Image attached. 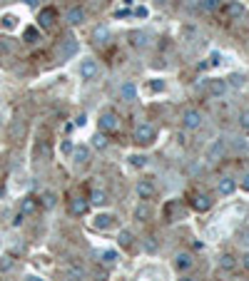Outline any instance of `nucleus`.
<instances>
[{"instance_id":"obj_15","label":"nucleus","mask_w":249,"mask_h":281,"mask_svg":"<svg viewBox=\"0 0 249 281\" xmlns=\"http://www.w3.org/2000/svg\"><path fill=\"white\" fill-rule=\"evenodd\" d=\"M207 90H209L212 97H224V92L229 90V85H227V80H209Z\"/></svg>"},{"instance_id":"obj_39","label":"nucleus","mask_w":249,"mask_h":281,"mask_svg":"<svg viewBox=\"0 0 249 281\" xmlns=\"http://www.w3.org/2000/svg\"><path fill=\"white\" fill-rule=\"evenodd\" d=\"M217 5H219V0H202V8L204 10H214Z\"/></svg>"},{"instance_id":"obj_18","label":"nucleus","mask_w":249,"mask_h":281,"mask_svg":"<svg viewBox=\"0 0 249 281\" xmlns=\"http://www.w3.org/2000/svg\"><path fill=\"white\" fill-rule=\"evenodd\" d=\"M112 224H115V216H112V214H97V216L92 219V226H95V229H100V231L110 229Z\"/></svg>"},{"instance_id":"obj_20","label":"nucleus","mask_w":249,"mask_h":281,"mask_svg":"<svg viewBox=\"0 0 249 281\" xmlns=\"http://www.w3.org/2000/svg\"><path fill=\"white\" fill-rule=\"evenodd\" d=\"M224 15H227V18H232V20H239V18L244 15L242 3H227V5H224Z\"/></svg>"},{"instance_id":"obj_28","label":"nucleus","mask_w":249,"mask_h":281,"mask_svg":"<svg viewBox=\"0 0 249 281\" xmlns=\"http://www.w3.org/2000/svg\"><path fill=\"white\" fill-rule=\"evenodd\" d=\"M130 38H132V45L135 48H145L147 45V33H132Z\"/></svg>"},{"instance_id":"obj_46","label":"nucleus","mask_w":249,"mask_h":281,"mask_svg":"<svg viewBox=\"0 0 249 281\" xmlns=\"http://www.w3.org/2000/svg\"><path fill=\"white\" fill-rule=\"evenodd\" d=\"M135 13H137V15H140V18H147V8H137V10H135Z\"/></svg>"},{"instance_id":"obj_12","label":"nucleus","mask_w":249,"mask_h":281,"mask_svg":"<svg viewBox=\"0 0 249 281\" xmlns=\"http://www.w3.org/2000/svg\"><path fill=\"white\" fill-rule=\"evenodd\" d=\"M40 209V202H38V197H23L20 199V214H25V216H30V214H35Z\"/></svg>"},{"instance_id":"obj_43","label":"nucleus","mask_w":249,"mask_h":281,"mask_svg":"<svg viewBox=\"0 0 249 281\" xmlns=\"http://www.w3.org/2000/svg\"><path fill=\"white\" fill-rule=\"evenodd\" d=\"M85 122H87V115H78V117H75V125H80V127H83Z\"/></svg>"},{"instance_id":"obj_48","label":"nucleus","mask_w":249,"mask_h":281,"mask_svg":"<svg viewBox=\"0 0 249 281\" xmlns=\"http://www.w3.org/2000/svg\"><path fill=\"white\" fill-rule=\"evenodd\" d=\"M219 60H222V55H219V53H214V55H212V65H217Z\"/></svg>"},{"instance_id":"obj_4","label":"nucleus","mask_w":249,"mask_h":281,"mask_svg":"<svg viewBox=\"0 0 249 281\" xmlns=\"http://www.w3.org/2000/svg\"><path fill=\"white\" fill-rule=\"evenodd\" d=\"M227 154V140L224 137H217L212 144H209V149H207V159L209 162H217V159H222Z\"/></svg>"},{"instance_id":"obj_47","label":"nucleus","mask_w":249,"mask_h":281,"mask_svg":"<svg viewBox=\"0 0 249 281\" xmlns=\"http://www.w3.org/2000/svg\"><path fill=\"white\" fill-rule=\"evenodd\" d=\"M192 246H194V249H197V251H202V249H204V244H202V241H199V239H197V241H192Z\"/></svg>"},{"instance_id":"obj_41","label":"nucleus","mask_w":249,"mask_h":281,"mask_svg":"<svg viewBox=\"0 0 249 281\" xmlns=\"http://www.w3.org/2000/svg\"><path fill=\"white\" fill-rule=\"evenodd\" d=\"M23 219H25V214H20V211H18V214H15V219H13V226H20V224H23Z\"/></svg>"},{"instance_id":"obj_37","label":"nucleus","mask_w":249,"mask_h":281,"mask_svg":"<svg viewBox=\"0 0 249 281\" xmlns=\"http://www.w3.org/2000/svg\"><path fill=\"white\" fill-rule=\"evenodd\" d=\"M150 90H152V92H162V90H165V82H162V80H152V82H150Z\"/></svg>"},{"instance_id":"obj_1","label":"nucleus","mask_w":249,"mask_h":281,"mask_svg":"<svg viewBox=\"0 0 249 281\" xmlns=\"http://www.w3.org/2000/svg\"><path fill=\"white\" fill-rule=\"evenodd\" d=\"M202 125H204V115H202L197 107H187V110L182 112V127H184V130L192 132V130H199Z\"/></svg>"},{"instance_id":"obj_27","label":"nucleus","mask_w":249,"mask_h":281,"mask_svg":"<svg viewBox=\"0 0 249 281\" xmlns=\"http://www.w3.org/2000/svg\"><path fill=\"white\" fill-rule=\"evenodd\" d=\"M107 38H110V30H107V28H97V30H95V43H97V45H105Z\"/></svg>"},{"instance_id":"obj_40","label":"nucleus","mask_w":249,"mask_h":281,"mask_svg":"<svg viewBox=\"0 0 249 281\" xmlns=\"http://www.w3.org/2000/svg\"><path fill=\"white\" fill-rule=\"evenodd\" d=\"M239 187H242L244 192H249V172H247V174L242 177V182H239Z\"/></svg>"},{"instance_id":"obj_6","label":"nucleus","mask_w":249,"mask_h":281,"mask_svg":"<svg viewBox=\"0 0 249 281\" xmlns=\"http://www.w3.org/2000/svg\"><path fill=\"white\" fill-rule=\"evenodd\" d=\"M97 70H100L97 63H95L92 58H85V60L80 63V70H78V72H80V80H92V77L97 75Z\"/></svg>"},{"instance_id":"obj_31","label":"nucleus","mask_w":249,"mask_h":281,"mask_svg":"<svg viewBox=\"0 0 249 281\" xmlns=\"http://www.w3.org/2000/svg\"><path fill=\"white\" fill-rule=\"evenodd\" d=\"M227 85H229V87H234V90H239V87H244V75H229V80H227Z\"/></svg>"},{"instance_id":"obj_13","label":"nucleus","mask_w":249,"mask_h":281,"mask_svg":"<svg viewBox=\"0 0 249 281\" xmlns=\"http://www.w3.org/2000/svg\"><path fill=\"white\" fill-rule=\"evenodd\" d=\"M87 207H90V199H85V197H73L70 199V214L73 216H83L87 211Z\"/></svg>"},{"instance_id":"obj_16","label":"nucleus","mask_w":249,"mask_h":281,"mask_svg":"<svg viewBox=\"0 0 249 281\" xmlns=\"http://www.w3.org/2000/svg\"><path fill=\"white\" fill-rule=\"evenodd\" d=\"M234 269H237V256H234V254H229V251H227V254H222V256H219V271L232 274Z\"/></svg>"},{"instance_id":"obj_44","label":"nucleus","mask_w":249,"mask_h":281,"mask_svg":"<svg viewBox=\"0 0 249 281\" xmlns=\"http://www.w3.org/2000/svg\"><path fill=\"white\" fill-rule=\"evenodd\" d=\"M73 149H75V147H73L70 142H63V152H65V154H73Z\"/></svg>"},{"instance_id":"obj_35","label":"nucleus","mask_w":249,"mask_h":281,"mask_svg":"<svg viewBox=\"0 0 249 281\" xmlns=\"http://www.w3.org/2000/svg\"><path fill=\"white\" fill-rule=\"evenodd\" d=\"M23 38H25V43H38V28H28Z\"/></svg>"},{"instance_id":"obj_14","label":"nucleus","mask_w":249,"mask_h":281,"mask_svg":"<svg viewBox=\"0 0 249 281\" xmlns=\"http://www.w3.org/2000/svg\"><path fill=\"white\" fill-rule=\"evenodd\" d=\"M217 192H219V197H229V194L237 192V182L232 177H222L219 184H217Z\"/></svg>"},{"instance_id":"obj_33","label":"nucleus","mask_w":249,"mask_h":281,"mask_svg":"<svg viewBox=\"0 0 249 281\" xmlns=\"http://www.w3.org/2000/svg\"><path fill=\"white\" fill-rule=\"evenodd\" d=\"M130 164H132V167H140V169H142V167L147 164V157H145V154H132V157H130Z\"/></svg>"},{"instance_id":"obj_50","label":"nucleus","mask_w":249,"mask_h":281,"mask_svg":"<svg viewBox=\"0 0 249 281\" xmlns=\"http://www.w3.org/2000/svg\"><path fill=\"white\" fill-rule=\"evenodd\" d=\"M179 281H189V279H187V276H184V279H179Z\"/></svg>"},{"instance_id":"obj_49","label":"nucleus","mask_w":249,"mask_h":281,"mask_svg":"<svg viewBox=\"0 0 249 281\" xmlns=\"http://www.w3.org/2000/svg\"><path fill=\"white\" fill-rule=\"evenodd\" d=\"M23 3H25V5H30V8H35V5H38V0H23Z\"/></svg>"},{"instance_id":"obj_19","label":"nucleus","mask_w":249,"mask_h":281,"mask_svg":"<svg viewBox=\"0 0 249 281\" xmlns=\"http://www.w3.org/2000/svg\"><path fill=\"white\" fill-rule=\"evenodd\" d=\"M73 162H75L78 167L87 164V162H90V149H87V147H75V149H73Z\"/></svg>"},{"instance_id":"obj_30","label":"nucleus","mask_w":249,"mask_h":281,"mask_svg":"<svg viewBox=\"0 0 249 281\" xmlns=\"http://www.w3.org/2000/svg\"><path fill=\"white\" fill-rule=\"evenodd\" d=\"M0 25H3L5 30H13L18 25V18L15 15H3V18H0Z\"/></svg>"},{"instance_id":"obj_32","label":"nucleus","mask_w":249,"mask_h":281,"mask_svg":"<svg viewBox=\"0 0 249 281\" xmlns=\"http://www.w3.org/2000/svg\"><path fill=\"white\" fill-rule=\"evenodd\" d=\"M38 154H40L43 159H50V157H53V147H50V142H43V144L38 147Z\"/></svg>"},{"instance_id":"obj_25","label":"nucleus","mask_w":249,"mask_h":281,"mask_svg":"<svg viewBox=\"0 0 249 281\" xmlns=\"http://www.w3.org/2000/svg\"><path fill=\"white\" fill-rule=\"evenodd\" d=\"M90 202H92V204H107V192L95 189V192L90 194Z\"/></svg>"},{"instance_id":"obj_29","label":"nucleus","mask_w":249,"mask_h":281,"mask_svg":"<svg viewBox=\"0 0 249 281\" xmlns=\"http://www.w3.org/2000/svg\"><path fill=\"white\" fill-rule=\"evenodd\" d=\"M92 147H95V149H105V147H107V137H105V132H97V135L92 137Z\"/></svg>"},{"instance_id":"obj_36","label":"nucleus","mask_w":249,"mask_h":281,"mask_svg":"<svg viewBox=\"0 0 249 281\" xmlns=\"http://www.w3.org/2000/svg\"><path fill=\"white\" fill-rule=\"evenodd\" d=\"M13 269V259L10 256H0V271H10Z\"/></svg>"},{"instance_id":"obj_38","label":"nucleus","mask_w":249,"mask_h":281,"mask_svg":"<svg viewBox=\"0 0 249 281\" xmlns=\"http://www.w3.org/2000/svg\"><path fill=\"white\" fill-rule=\"evenodd\" d=\"M237 236H239V241H244V244H249V226H242Z\"/></svg>"},{"instance_id":"obj_22","label":"nucleus","mask_w":249,"mask_h":281,"mask_svg":"<svg viewBox=\"0 0 249 281\" xmlns=\"http://www.w3.org/2000/svg\"><path fill=\"white\" fill-rule=\"evenodd\" d=\"M45 209H53L55 207V202H58V197H55V192H43V197L38 199Z\"/></svg>"},{"instance_id":"obj_5","label":"nucleus","mask_w":249,"mask_h":281,"mask_svg":"<svg viewBox=\"0 0 249 281\" xmlns=\"http://www.w3.org/2000/svg\"><path fill=\"white\" fill-rule=\"evenodd\" d=\"M78 50H80V45H78V40L70 35V38L63 40V45H60V50H58V58H60V60H70V58H75Z\"/></svg>"},{"instance_id":"obj_26","label":"nucleus","mask_w":249,"mask_h":281,"mask_svg":"<svg viewBox=\"0 0 249 281\" xmlns=\"http://www.w3.org/2000/svg\"><path fill=\"white\" fill-rule=\"evenodd\" d=\"M237 122H239V130L242 132H249V110H242L239 117H237Z\"/></svg>"},{"instance_id":"obj_17","label":"nucleus","mask_w":249,"mask_h":281,"mask_svg":"<svg viewBox=\"0 0 249 281\" xmlns=\"http://www.w3.org/2000/svg\"><path fill=\"white\" fill-rule=\"evenodd\" d=\"M120 100H125V102H135V100H137V87H135L132 82L120 85Z\"/></svg>"},{"instance_id":"obj_24","label":"nucleus","mask_w":249,"mask_h":281,"mask_svg":"<svg viewBox=\"0 0 249 281\" xmlns=\"http://www.w3.org/2000/svg\"><path fill=\"white\" fill-rule=\"evenodd\" d=\"M68 274H70V279H83V276H85V269H83L80 264L70 261V264H68Z\"/></svg>"},{"instance_id":"obj_23","label":"nucleus","mask_w":249,"mask_h":281,"mask_svg":"<svg viewBox=\"0 0 249 281\" xmlns=\"http://www.w3.org/2000/svg\"><path fill=\"white\" fill-rule=\"evenodd\" d=\"M117 239H120V246H122V249H130V246H132V241H135V236H132V231H130V229H122Z\"/></svg>"},{"instance_id":"obj_2","label":"nucleus","mask_w":249,"mask_h":281,"mask_svg":"<svg viewBox=\"0 0 249 281\" xmlns=\"http://www.w3.org/2000/svg\"><path fill=\"white\" fill-rule=\"evenodd\" d=\"M97 130L100 132H117L120 130V115L112 110H105L97 120Z\"/></svg>"},{"instance_id":"obj_42","label":"nucleus","mask_w":249,"mask_h":281,"mask_svg":"<svg viewBox=\"0 0 249 281\" xmlns=\"http://www.w3.org/2000/svg\"><path fill=\"white\" fill-rule=\"evenodd\" d=\"M239 259H242V266H244V269L249 271V251H247V254H242Z\"/></svg>"},{"instance_id":"obj_10","label":"nucleus","mask_w":249,"mask_h":281,"mask_svg":"<svg viewBox=\"0 0 249 281\" xmlns=\"http://www.w3.org/2000/svg\"><path fill=\"white\" fill-rule=\"evenodd\" d=\"M38 20H40V28H43V30H50V28L55 25V20H58V10H55V8H43Z\"/></svg>"},{"instance_id":"obj_9","label":"nucleus","mask_w":249,"mask_h":281,"mask_svg":"<svg viewBox=\"0 0 249 281\" xmlns=\"http://www.w3.org/2000/svg\"><path fill=\"white\" fill-rule=\"evenodd\" d=\"M192 209H194V211H209V209H212V197L204 194V192H197V194L192 197Z\"/></svg>"},{"instance_id":"obj_34","label":"nucleus","mask_w":249,"mask_h":281,"mask_svg":"<svg viewBox=\"0 0 249 281\" xmlns=\"http://www.w3.org/2000/svg\"><path fill=\"white\" fill-rule=\"evenodd\" d=\"M115 261H117V251H115V249H110V251H105V254H102V264H107V266H110V264H115Z\"/></svg>"},{"instance_id":"obj_51","label":"nucleus","mask_w":249,"mask_h":281,"mask_svg":"<svg viewBox=\"0 0 249 281\" xmlns=\"http://www.w3.org/2000/svg\"><path fill=\"white\" fill-rule=\"evenodd\" d=\"M247 281H249V279H247Z\"/></svg>"},{"instance_id":"obj_8","label":"nucleus","mask_w":249,"mask_h":281,"mask_svg":"<svg viewBox=\"0 0 249 281\" xmlns=\"http://www.w3.org/2000/svg\"><path fill=\"white\" fill-rule=\"evenodd\" d=\"M194 266V256L189 254V251H179L177 256H174V269L179 271V274H184V271H189Z\"/></svg>"},{"instance_id":"obj_7","label":"nucleus","mask_w":249,"mask_h":281,"mask_svg":"<svg viewBox=\"0 0 249 281\" xmlns=\"http://www.w3.org/2000/svg\"><path fill=\"white\" fill-rule=\"evenodd\" d=\"M155 194H157V189H155V184H152L150 179H140V182H137V197H140L142 202L155 199Z\"/></svg>"},{"instance_id":"obj_45","label":"nucleus","mask_w":249,"mask_h":281,"mask_svg":"<svg viewBox=\"0 0 249 281\" xmlns=\"http://www.w3.org/2000/svg\"><path fill=\"white\" fill-rule=\"evenodd\" d=\"M25 281H45L43 276H35V274H30V276H25Z\"/></svg>"},{"instance_id":"obj_21","label":"nucleus","mask_w":249,"mask_h":281,"mask_svg":"<svg viewBox=\"0 0 249 281\" xmlns=\"http://www.w3.org/2000/svg\"><path fill=\"white\" fill-rule=\"evenodd\" d=\"M135 216H137L140 221H150V216H152V209L147 207V202L137 204V209H135Z\"/></svg>"},{"instance_id":"obj_11","label":"nucleus","mask_w":249,"mask_h":281,"mask_svg":"<svg viewBox=\"0 0 249 281\" xmlns=\"http://www.w3.org/2000/svg\"><path fill=\"white\" fill-rule=\"evenodd\" d=\"M85 18H87V13H85V8H80V5H73V8L68 10V15H65V20H68L70 25H83Z\"/></svg>"},{"instance_id":"obj_3","label":"nucleus","mask_w":249,"mask_h":281,"mask_svg":"<svg viewBox=\"0 0 249 281\" xmlns=\"http://www.w3.org/2000/svg\"><path fill=\"white\" fill-rule=\"evenodd\" d=\"M155 140H157V130H155L152 125H147V122H140L137 130H135V142H140V144H152Z\"/></svg>"}]
</instances>
